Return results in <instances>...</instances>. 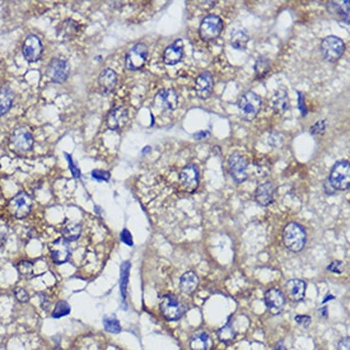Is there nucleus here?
Wrapping results in <instances>:
<instances>
[{"label": "nucleus", "instance_id": "31", "mask_svg": "<svg viewBox=\"0 0 350 350\" xmlns=\"http://www.w3.org/2000/svg\"><path fill=\"white\" fill-rule=\"evenodd\" d=\"M234 336H236V331H234V328L231 323H227V325H224L218 330V338L223 343H231L234 339Z\"/></svg>", "mask_w": 350, "mask_h": 350}, {"label": "nucleus", "instance_id": "22", "mask_svg": "<svg viewBox=\"0 0 350 350\" xmlns=\"http://www.w3.org/2000/svg\"><path fill=\"white\" fill-rule=\"evenodd\" d=\"M270 105H271L272 110H274L277 114H284L285 111H288L289 109V97L285 89H278L274 92L271 99H270Z\"/></svg>", "mask_w": 350, "mask_h": 350}, {"label": "nucleus", "instance_id": "21", "mask_svg": "<svg viewBox=\"0 0 350 350\" xmlns=\"http://www.w3.org/2000/svg\"><path fill=\"white\" fill-rule=\"evenodd\" d=\"M128 120V110L123 109V107H115L114 110L110 111L109 116H107V126L111 130H120L126 125Z\"/></svg>", "mask_w": 350, "mask_h": 350}, {"label": "nucleus", "instance_id": "39", "mask_svg": "<svg viewBox=\"0 0 350 350\" xmlns=\"http://www.w3.org/2000/svg\"><path fill=\"white\" fill-rule=\"evenodd\" d=\"M65 157H66V159H68V162H69V168H70L71 174H73V176L76 177V179H79V177H81V169H79L78 167L76 166V163H74L73 159H71V157L69 156V154L65 153Z\"/></svg>", "mask_w": 350, "mask_h": 350}, {"label": "nucleus", "instance_id": "46", "mask_svg": "<svg viewBox=\"0 0 350 350\" xmlns=\"http://www.w3.org/2000/svg\"><path fill=\"white\" fill-rule=\"evenodd\" d=\"M299 109H301V112H302V115H303V116H305V115L307 114V111H306L305 104H303V96H302V93H299Z\"/></svg>", "mask_w": 350, "mask_h": 350}, {"label": "nucleus", "instance_id": "44", "mask_svg": "<svg viewBox=\"0 0 350 350\" xmlns=\"http://www.w3.org/2000/svg\"><path fill=\"white\" fill-rule=\"evenodd\" d=\"M338 350H350V341L349 338H344L339 341Z\"/></svg>", "mask_w": 350, "mask_h": 350}, {"label": "nucleus", "instance_id": "25", "mask_svg": "<svg viewBox=\"0 0 350 350\" xmlns=\"http://www.w3.org/2000/svg\"><path fill=\"white\" fill-rule=\"evenodd\" d=\"M81 31V24L73 19H66L58 28V37L61 40H71Z\"/></svg>", "mask_w": 350, "mask_h": 350}, {"label": "nucleus", "instance_id": "23", "mask_svg": "<svg viewBox=\"0 0 350 350\" xmlns=\"http://www.w3.org/2000/svg\"><path fill=\"white\" fill-rule=\"evenodd\" d=\"M98 83L104 93H111V92L116 88L117 84L116 71L112 70V69H105V70H102V73L99 74Z\"/></svg>", "mask_w": 350, "mask_h": 350}, {"label": "nucleus", "instance_id": "41", "mask_svg": "<svg viewBox=\"0 0 350 350\" xmlns=\"http://www.w3.org/2000/svg\"><path fill=\"white\" fill-rule=\"evenodd\" d=\"M40 305H41V307L43 308L45 311H47L48 310V307H50V297H48L46 293H40Z\"/></svg>", "mask_w": 350, "mask_h": 350}, {"label": "nucleus", "instance_id": "7", "mask_svg": "<svg viewBox=\"0 0 350 350\" xmlns=\"http://www.w3.org/2000/svg\"><path fill=\"white\" fill-rule=\"evenodd\" d=\"M32 209V197L24 191H20L10 200L9 210L13 217L17 219H23L27 217Z\"/></svg>", "mask_w": 350, "mask_h": 350}, {"label": "nucleus", "instance_id": "26", "mask_svg": "<svg viewBox=\"0 0 350 350\" xmlns=\"http://www.w3.org/2000/svg\"><path fill=\"white\" fill-rule=\"evenodd\" d=\"M199 285V278L194 271L185 272L180 280V289L186 294H192Z\"/></svg>", "mask_w": 350, "mask_h": 350}, {"label": "nucleus", "instance_id": "5", "mask_svg": "<svg viewBox=\"0 0 350 350\" xmlns=\"http://www.w3.org/2000/svg\"><path fill=\"white\" fill-rule=\"evenodd\" d=\"M345 51V43L341 38L335 37V36H329L323 38L321 42V53H322L323 59L328 61H338L343 56Z\"/></svg>", "mask_w": 350, "mask_h": 350}, {"label": "nucleus", "instance_id": "42", "mask_svg": "<svg viewBox=\"0 0 350 350\" xmlns=\"http://www.w3.org/2000/svg\"><path fill=\"white\" fill-rule=\"evenodd\" d=\"M295 322L299 323V325H302L303 328H307V326H310L311 323V317L310 316H295Z\"/></svg>", "mask_w": 350, "mask_h": 350}, {"label": "nucleus", "instance_id": "34", "mask_svg": "<svg viewBox=\"0 0 350 350\" xmlns=\"http://www.w3.org/2000/svg\"><path fill=\"white\" fill-rule=\"evenodd\" d=\"M104 326L105 330L109 331L112 334H118L121 331V325L115 317H105L104 320Z\"/></svg>", "mask_w": 350, "mask_h": 350}, {"label": "nucleus", "instance_id": "1", "mask_svg": "<svg viewBox=\"0 0 350 350\" xmlns=\"http://www.w3.org/2000/svg\"><path fill=\"white\" fill-rule=\"evenodd\" d=\"M283 242L289 251H302L307 242V234H306L305 228L298 223H289L283 232Z\"/></svg>", "mask_w": 350, "mask_h": 350}, {"label": "nucleus", "instance_id": "50", "mask_svg": "<svg viewBox=\"0 0 350 350\" xmlns=\"http://www.w3.org/2000/svg\"><path fill=\"white\" fill-rule=\"evenodd\" d=\"M149 149H151V148H149V146H148V148H145V149H144V151H143V153H146V152H149Z\"/></svg>", "mask_w": 350, "mask_h": 350}, {"label": "nucleus", "instance_id": "6", "mask_svg": "<svg viewBox=\"0 0 350 350\" xmlns=\"http://www.w3.org/2000/svg\"><path fill=\"white\" fill-rule=\"evenodd\" d=\"M223 30V20L218 15L209 14L200 23L199 32L203 40L212 41L215 40L220 35Z\"/></svg>", "mask_w": 350, "mask_h": 350}, {"label": "nucleus", "instance_id": "20", "mask_svg": "<svg viewBox=\"0 0 350 350\" xmlns=\"http://www.w3.org/2000/svg\"><path fill=\"white\" fill-rule=\"evenodd\" d=\"M306 283L299 279H290L285 284V294L293 302H301L305 298Z\"/></svg>", "mask_w": 350, "mask_h": 350}, {"label": "nucleus", "instance_id": "48", "mask_svg": "<svg viewBox=\"0 0 350 350\" xmlns=\"http://www.w3.org/2000/svg\"><path fill=\"white\" fill-rule=\"evenodd\" d=\"M321 316H322V317H328V307L321 308Z\"/></svg>", "mask_w": 350, "mask_h": 350}, {"label": "nucleus", "instance_id": "4", "mask_svg": "<svg viewBox=\"0 0 350 350\" xmlns=\"http://www.w3.org/2000/svg\"><path fill=\"white\" fill-rule=\"evenodd\" d=\"M187 306L174 295H164L161 301V312L168 321H177L185 315Z\"/></svg>", "mask_w": 350, "mask_h": 350}, {"label": "nucleus", "instance_id": "37", "mask_svg": "<svg viewBox=\"0 0 350 350\" xmlns=\"http://www.w3.org/2000/svg\"><path fill=\"white\" fill-rule=\"evenodd\" d=\"M92 177L97 181H109L110 173L106 171H102V169H94V171H92Z\"/></svg>", "mask_w": 350, "mask_h": 350}, {"label": "nucleus", "instance_id": "43", "mask_svg": "<svg viewBox=\"0 0 350 350\" xmlns=\"http://www.w3.org/2000/svg\"><path fill=\"white\" fill-rule=\"evenodd\" d=\"M120 237H121V241H122L123 243H126L128 246H133V238H131V234L128 230H123L122 232H121Z\"/></svg>", "mask_w": 350, "mask_h": 350}, {"label": "nucleus", "instance_id": "17", "mask_svg": "<svg viewBox=\"0 0 350 350\" xmlns=\"http://www.w3.org/2000/svg\"><path fill=\"white\" fill-rule=\"evenodd\" d=\"M265 305L272 313H280L285 306V297L277 288H270L265 293Z\"/></svg>", "mask_w": 350, "mask_h": 350}, {"label": "nucleus", "instance_id": "9", "mask_svg": "<svg viewBox=\"0 0 350 350\" xmlns=\"http://www.w3.org/2000/svg\"><path fill=\"white\" fill-rule=\"evenodd\" d=\"M148 56V48L144 43H136L126 54L125 65L129 70H139L144 66Z\"/></svg>", "mask_w": 350, "mask_h": 350}, {"label": "nucleus", "instance_id": "29", "mask_svg": "<svg viewBox=\"0 0 350 350\" xmlns=\"http://www.w3.org/2000/svg\"><path fill=\"white\" fill-rule=\"evenodd\" d=\"M82 234V224L74 222H69L63 228V238L68 242L77 241Z\"/></svg>", "mask_w": 350, "mask_h": 350}, {"label": "nucleus", "instance_id": "38", "mask_svg": "<svg viewBox=\"0 0 350 350\" xmlns=\"http://www.w3.org/2000/svg\"><path fill=\"white\" fill-rule=\"evenodd\" d=\"M325 130H326V122L323 120H321L312 126V129H311V134H313V135H315V134L316 135H322V134L325 133Z\"/></svg>", "mask_w": 350, "mask_h": 350}, {"label": "nucleus", "instance_id": "19", "mask_svg": "<svg viewBox=\"0 0 350 350\" xmlns=\"http://www.w3.org/2000/svg\"><path fill=\"white\" fill-rule=\"evenodd\" d=\"M184 56V41L177 40L164 50L163 61L167 65H174L180 63Z\"/></svg>", "mask_w": 350, "mask_h": 350}, {"label": "nucleus", "instance_id": "30", "mask_svg": "<svg viewBox=\"0 0 350 350\" xmlns=\"http://www.w3.org/2000/svg\"><path fill=\"white\" fill-rule=\"evenodd\" d=\"M270 68H271V63H270V60L267 58H259L254 66L257 78H264L270 71Z\"/></svg>", "mask_w": 350, "mask_h": 350}, {"label": "nucleus", "instance_id": "24", "mask_svg": "<svg viewBox=\"0 0 350 350\" xmlns=\"http://www.w3.org/2000/svg\"><path fill=\"white\" fill-rule=\"evenodd\" d=\"M190 348L191 350H212L213 340L208 333L204 330H199L192 335L190 340Z\"/></svg>", "mask_w": 350, "mask_h": 350}, {"label": "nucleus", "instance_id": "10", "mask_svg": "<svg viewBox=\"0 0 350 350\" xmlns=\"http://www.w3.org/2000/svg\"><path fill=\"white\" fill-rule=\"evenodd\" d=\"M10 145L18 153H24L32 149L33 136L27 129L18 128L10 135Z\"/></svg>", "mask_w": 350, "mask_h": 350}, {"label": "nucleus", "instance_id": "40", "mask_svg": "<svg viewBox=\"0 0 350 350\" xmlns=\"http://www.w3.org/2000/svg\"><path fill=\"white\" fill-rule=\"evenodd\" d=\"M328 270L331 272H338V274H340L344 270V264L341 261H333L328 266Z\"/></svg>", "mask_w": 350, "mask_h": 350}, {"label": "nucleus", "instance_id": "11", "mask_svg": "<svg viewBox=\"0 0 350 350\" xmlns=\"http://www.w3.org/2000/svg\"><path fill=\"white\" fill-rule=\"evenodd\" d=\"M228 169L233 181L241 184L247 179V159L242 154L233 153L228 159Z\"/></svg>", "mask_w": 350, "mask_h": 350}, {"label": "nucleus", "instance_id": "35", "mask_svg": "<svg viewBox=\"0 0 350 350\" xmlns=\"http://www.w3.org/2000/svg\"><path fill=\"white\" fill-rule=\"evenodd\" d=\"M17 269L22 277L30 278L33 272V264L31 261H20L17 265Z\"/></svg>", "mask_w": 350, "mask_h": 350}, {"label": "nucleus", "instance_id": "32", "mask_svg": "<svg viewBox=\"0 0 350 350\" xmlns=\"http://www.w3.org/2000/svg\"><path fill=\"white\" fill-rule=\"evenodd\" d=\"M129 269H130V264H129V262H123L122 266H121V282H120L121 297H122L123 302H125V298H126V287H128V280H129Z\"/></svg>", "mask_w": 350, "mask_h": 350}, {"label": "nucleus", "instance_id": "8", "mask_svg": "<svg viewBox=\"0 0 350 350\" xmlns=\"http://www.w3.org/2000/svg\"><path fill=\"white\" fill-rule=\"evenodd\" d=\"M70 73V65L65 59L55 58L48 63L46 76L54 83H63L68 79Z\"/></svg>", "mask_w": 350, "mask_h": 350}, {"label": "nucleus", "instance_id": "13", "mask_svg": "<svg viewBox=\"0 0 350 350\" xmlns=\"http://www.w3.org/2000/svg\"><path fill=\"white\" fill-rule=\"evenodd\" d=\"M180 182L185 191L194 192L199 186V171L194 164H187L180 173Z\"/></svg>", "mask_w": 350, "mask_h": 350}, {"label": "nucleus", "instance_id": "27", "mask_svg": "<svg viewBox=\"0 0 350 350\" xmlns=\"http://www.w3.org/2000/svg\"><path fill=\"white\" fill-rule=\"evenodd\" d=\"M14 102V93L9 87H2L0 88V116L7 114L13 106Z\"/></svg>", "mask_w": 350, "mask_h": 350}, {"label": "nucleus", "instance_id": "47", "mask_svg": "<svg viewBox=\"0 0 350 350\" xmlns=\"http://www.w3.org/2000/svg\"><path fill=\"white\" fill-rule=\"evenodd\" d=\"M275 350H287V346L284 345V341H279V343L275 345Z\"/></svg>", "mask_w": 350, "mask_h": 350}, {"label": "nucleus", "instance_id": "12", "mask_svg": "<svg viewBox=\"0 0 350 350\" xmlns=\"http://www.w3.org/2000/svg\"><path fill=\"white\" fill-rule=\"evenodd\" d=\"M42 42H41V40L37 36L30 35L24 40V43H23V56L30 63H36V61L40 60L41 55H42Z\"/></svg>", "mask_w": 350, "mask_h": 350}, {"label": "nucleus", "instance_id": "28", "mask_svg": "<svg viewBox=\"0 0 350 350\" xmlns=\"http://www.w3.org/2000/svg\"><path fill=\"white\" fill-rule=\"evenodd\" d=\"M249 40V36L247 33L246 30L243 28H236L232 31V35H231V43L234 48L237 50H243L246 47L247 42Z\"/></svg>", "mask_w": 350, "mask_h": 350}, {"label": "nucleus", "instance_id": "18", "mask_svg": "<svg viewBox=\"0 0 350 350\" xmlns=\"http://www.w3.org/2000/svg\"><path fill=\"white\" fill-rule=\"evenodd\" d=\"M274 195H275V186L272 182H264V184L259 185V187L255 191V199L262 207H267V205L274 203Z\"/></svg>", "mask_w": 350, "mask_h": 350}, {"label": "nucleus", "instance_id": "45", "mask_svg": "<svg viewBox=\"0 0 350 350\" xmlns=\"http://www.w3.org/2000/svg\"><path fill=\"white\" fill-rule=\"evenodd\" d=\"M325 191H326V194H329V195H333L334 192L336 191V190L334 189V187L330 185L329 180H328V181H325Z\"/></svg>", "mask_w": 350, "mask_h": 350}, {"label": "nucleus", "instance_id": "14", "mask_svg": "<svg viewBox=\"0 0 350 350\" xmlns=\"http://www.w3.org/2000/svg\"><path fill=\"white\" fill-rule=\"evenodd\" d=\"M50 255L56 265L65 264L70 257V248L66 239L58 238L50 244Z\"/></svg>", "mask_w": 350, "mask_h": 350}, {"label": "nucleus", "instance_id": "16", "mask_svg": "<svg viewBox=\"0 0 350 350\" xmlns=\"http://www.w3.org/2000/svg\"><path fill=\"white\" fill-rule=\"evenodd\" d=\"M213 86H214V79H213L212 73L209 71H204L200 74L195 82V91L196 94L202 99H207L212 96Z\"/></svg>", "mask_w": 350, "mask_h": 350}, {"label": "nucleus", "instance_id": "36", "mask_svg": "<svg viewBox=\"0 0 350 350\" xmlns=\"http://www.w3.org/2000/svg\"><path fill=\"white\" fill-rule=\"evenodd\" d=\"M14 295H15V298H17L18 302H20V303H27L28 301H30V295H28V293L26 292L23 288H15Z\"/></svg>", "mask_w": 350, "mask_h": 350}, {"label": "nucleus", "instance_id": "15", "mask_svg": "<svg viewBox=\"0 0 350 350\" xmlns=\"http://www.w3.org/2000/svg\"><path fill=\"white\" fill-rule=\"evenodd\" d=\"M154 104H156L157 109L163 110V111H172V110L176 109L177 104H179V97H177L176 91H173V89L159 91L156 96V99H154Z\"/></svg>", "mask_w": 350, "mask_h": 350}, {"label": "nucleus", "instance_id": "49", "mask_svg": "<svg viewBox=\"0 0 350 350\" xmlns=\"http://www.w3.org/2000/svg\"><path fill=\"white\" fill-rule=\"evenodd\" d=\"M334 298V295H329V297H325V299H323V303H326L328 301H331Z\"/></svg>", "mask_w": 350, "mask_h": 350}, {"label": "nucleus", "instance_id": "2", "mask_svg": "<svg viewBox=\"0 0 350 350\" xmlns=\"http://www.w3.org/2000/svg\"><path fill=\"white\" fill-rule=\"evenodd\" d=\"M260 107H261V98H260L259 94H256L255 92H244V93L239 97V115H241L242 118H244V120H254V118L257 116V114H259Z\"/></svg>", "mask_w": 350, "mask_h": 350}, {"label": "nucleus", "instance_id": "3", "mask_svg": "<svg viewBox=\"0 0 350 350\" xmlns=\"http://www.w3.org/2000/svg\"><path fill=\"white\" fill-rule=\"evenodd\" d=\"M329 182L335 190H348L350 186V164L348 161L336 162L331 169Z\"/></svg>", "mask_w": 350, "mask_h": 350}, {"label": "nucleus", "instance_id": "33", "mask_svg": "<svg viewBox=\"0 0 350 350\" xmlns=\"http://www.w3.org/2000/svg\"><path fill=\"white\" fill-rule=\"evenodd\" d=\"M70 312V307H69L68 303L65 301H60V302L56 303L55 310L53 311V317L54 318H60L64 317V316L69 315Z\"/></svg>", "mask_w": 350, "mask_h": 350}]
</instances>
